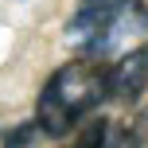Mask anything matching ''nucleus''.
<instances>
[{"mask_svg":"<svg viewBox=\"0 0 148 148\" xmlns=\"http://www.w3.org/2000/svg\"><path fill=\"white\" fill-rule=\"evenodd\" d=\"M148 90V51L133 47L109 66V97L117 101H136Z\"/></svg>","mask_w":148,"mask_h":148,"instance_id":"obj_3","label":"nucleus"},{"mask_svg":"<svg viewBox=\"0 0 148 148\" xmlns=\"http://www.w3.org/2000/svg\"><path fill=\"white\" fill-rule=\"evenodd\" d=\"M105 97H109V70L90 59H78L55 70V78L43 86L35 101V125L43 136H66L78 125V117H86Z\"/></svg>","mask_w":148,"mask_h":148,"instance_id":"obj_1","label":"nucleus"},{"mask_svg":"<svg viewBox=\"0 0 148 148\" xmlns=\"http://www.w3.org/2000/svg\"><path fill=\"white\" fill-rule=\"evenodd\" d=\"M35 133H39V125H35V121L8 129V133H4V148H27L31 140H35Z\"/></svg>","mask_w":148,"mask_h":148,"instance_id":"obj_6","label":"nucleus"},{"mask_svg":"<svg viewBox=\"0 0 148 148\" xmlns=\"http://www.w3.org/2000/svg\"><path fill=\"white\" fill-rule=\"evenodd\" d=\"M117 4H121V0H78L74 16L66 20V39H70L74 47H82V51H86V47L105 31V23L113 20Z\"/></svg>","mask_w":148,"mask_h":148,"instance_id":"obj_4","label":"nucleus"},{"mask_svg":"<svg viewBox=\"0 0 148 148\" xmlns=\"http://www.w3.org/2000/svg\"><path fill=\"white\" fill-rule=\"evenodd\" d=\"M144 23H148V8L140 4V0H121L117 12H113V20L105 23V31L86 47V51H82V59L101 62V59H109V55L125 51L129 43H136V39H140Z\"/></svg>","mask_w":148,"mask_h":148,"instance_id":"obj_2","label":"nucleus"},{"mask_svg":"<svg viewBox=\"0 0 148 148\" xmlns=\"http://www.w3.org/2000/svg\"><path fill=\"white\" fill-rule=\"evenodd\" d=\"M105 140H109V121H94L90 129L78 133V140H70L62 148H105Z\"/></svg>","mask_w":148,"mask_h":148,"instance_id":"obj_5","label":"nucleus"}]
</instances>
